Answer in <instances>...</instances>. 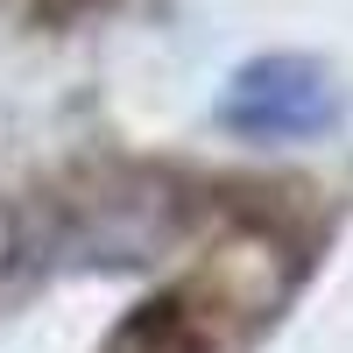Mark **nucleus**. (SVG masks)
<instances>
[{
  "label": "nucleus",
  "mask_w": 353,
  "mask_h": 353,
  "mask_svg": "<svg viewBox=\"0 0 353 353\" xmlns=\"http://www.w3.org/2000/svg\"><path fill=\"white\" fill-rule=\"evenodd\" d=\"M176 233H184V191L156 170H121L71 198L57 248L78 269H134L176 248Z\"/></svg>",
  "instance_id": "obj_1"
},
{
  "label": "nucleus",
  "mask_w": 353,
  "mask_h": 353,
  "mask_svg": "<svg viewBox=\"0 0 353 353\" xmlns=\"http://www.w3.org/2000/svg\"><path fill=\"white\" fill-rule=\"evenodd\" d=\"M332 121H339V78L318 57H254L219 92V128L241 141H311Z\"/></svg>",
  "instance_id": "obj_2"
},
{
  "label": "nucleus",
  "mask_w": 353,
  "mask_h": 353,
  "mask_svg": "<svg viewBox=\"0 0 353 353\" xmlns=\"http://www.w3.org/2000/svg\"><path fill=\"white\" fill-rule=\"evenodd\" d=\"M14 254H21V219H14V205H0V276H8Z\"/></svg>",
  "instance_id": "obj_3"
}]
</instances>
